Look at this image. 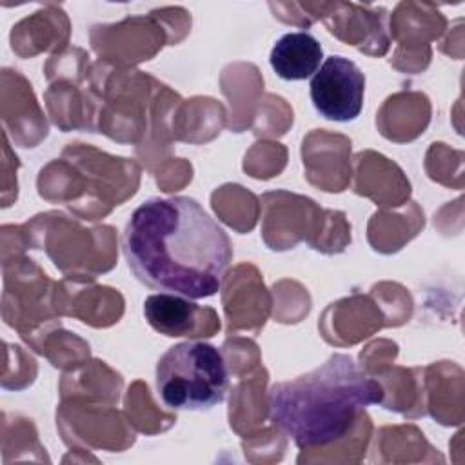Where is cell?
Instances as JSON below:
<instances>
[{
    "instance_id": "1",
    "label": "cell",
    "mask_w": 465,
    "mask_h": 465,
    "mask_svg": "<svg viewBox=\"0 0 465 465\" xmlns=\"http://www.w3.org/2000/svg\"><path fill=\"white\" fill-rule=\"evenodd\" d=\"M122 251L143 285L200 300L214 296L232 258L223 227L193 198H149L129 216Z\"/></svg>"
},
{
    "instance_id": "2",
    "label": "cell",
    "mask_w": 465,
    "mask_h": 465,
    "mask_svg": "<svg viewBox=\"0 0 465 465\" xmlns=\"http://www.w3.org/2000/svg\"><path fill=\"white\" fill-rule=\"evenodd\" d=\"M381 385L347 354L269 391V418L296 447L312 449L341 440L360 411L381 403Z\"/></svg>"
},
{
    "instance_id": "3",
    "label": "cell",
    "mask_w": 465,
    "mask_h": 465,
    "mask_svg": "<svg viewBox=\"0 0 465 465\" xmlns=\"http://www.w3.org/2000/svg\"><path fill=\"white\" fill-rule=\"evenodd\" d=\"M227 389V363L211 343L180 341L156 363V392L173 411H209L225 400Z\"/></svg>"
},
{
    "instance_id": "4",
    "label": "cell",
    "mask_w": 465,
    "mask_h": 465,
    "mask_svg": "<svg viewBox=\"0 0 465 465\" xmlns=\"http://www.w3.org/2000/svg\"><path fill=\"white\" fill-rule=\"evenodd\" d=\"M311 100L327 120L351 122L360 116L365 96V76L349 58L327 56L311 76Z\"/></svg>"
},
{
    "instance_id": "5",
    "label": "cell",
    "mask_w": 465,
    "mask_h": 465,
    "mask_svg": "<svg viewBox=\"0 0 465 465\" xmlns=\"http://www.w3.org/2000/svg\"><path fill=\"white\" fill-rule=\"evenodd\" d=\"M211 311L173 292L151 294L143 302L147 323L165 336H203V322L198 320H203V314Z\"/></svg>"
},
{
    "instance_id": "6",
    "label": "cell",
    "mask_w": 465,
    "mask_h": 465,
    "mask_svg": "<svg viewBox=\"0 0 465 465\" xmlns=\"http://www.w3.org/2000/svg\"><path fill=\"white\" fill-rule=\"evenodd\" d=\"M323 49L320 40L307 31H292L276 40L269 62L276 76L287 82L311 78L322 65Z\"/></svg>"
}]
</instances>
